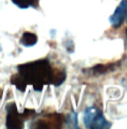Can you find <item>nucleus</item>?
<instances>
[{"instance_id": "39448f33", "label": "nucleus", "mask_w": 127, "mask_h": 129, "mask_svg": "<svg viewBox=\"0 0 127 129\" xmlns=\"http://www.w3.org/2000/svg\"><path fill=\"white\" fill-rule=\"evenodd\" d=\"M63 116L58 114L48 115L43 120L37 122V128H59L63 124Z\"/></svg>"}, {"instance_id": "f257e3e1", "label": "nucleus", "mask_w": 127, "mask_h": 129, "mask_svg": "<svg viewBox=\"0 0 127 129\" xmlns=\"http://www.w3.org/2000/svg\"><path fill=\"white\" fill-rule=\"evenodd\" d=\"M18 75L27 85H33L36 91H41L46 84H52L54 70L47 60H39L18 67Z\"/></svg>"}, {"instance_id": "7ed1b4c3", "label": "nucleus", "mask_w": 127, "mask_h": 129, "mask_svg": "<svg viewBox=\"0 0 127 129\" xmlns=\"http://www.w3.org/2000/svg\"><path fill=\"white\" fill-rule=\"evenodd\" d=\"M7 117H6V127L9 129H20L24 127V118L22 113L17 110L16 104L10 102L6 106Z\"/></svg>"}, {"instance_id": "0eeeda50", "label": "nucleus", "mask_w": 127, "mask_h": 129, "mask_svg": "<svg viewBox=\"0 0 127 129\" xmlns=\"http://www.w3.org/2000/svg\"><path fill=\"white\" fill-rule=\"evenodd\" d=\"M66 79V73L61 70H54V76H53V82L54 85H60L62 84Z\"/></svg>"}, {"instance_id": "20e7f679", "label": "nucleus", "mask_w": 127, "mask_h": 129, "mask_svg": "<svg viewBox=\"0 0 127 129\" xmlns=\"http://www.w3.org/2000/svg\"><path fill=\"white\" fill-rule=\"evenodd\" d=\"M127 17V0L121 1V3L119 4V6L116 8V10L114 11V13L112 14L109 18L110 24L112 27L114 28H119L124 19Z\"/></svg>"}, {"instance_id": "9d476101", "label": "nucleus", "mask_w": 127, "mask_h": 129, "mask_svg": "<svg viewBox=\"0 0 127 129\" xmlns=\"http://www.w3.org/2000/svg\"><path fill=\"white\" fill-rule=\"evenodd\" d=\"M112 68H113L112 64H98L92 68V72L95 75H101V74H105Z\"/></svg>"}, {"instance_id": "6e6552de", "label": "nucleus", "mask_w": 127, "mask_h": 129, "mask_svg": "<svg viewBox=\"0 0 127 129\" xmlns=\"http://www.w3.org/2000/svg\"><path fill=\"white\" fill-rule=\"evenodd\" d=\"M12 2L20 8L37 7L38 5V0H12Z\"/></svg>"}, {"instance_id": "423d86ee", "label": "nucleus", "mask_w": 127, "mask_h": 129, "mask_svg": "<svg viewBox=\"0 0 127 129\" xmlns=\"http://www.w3.org/2000/svg\"><path fill=\"white\" fill-rule=\"evenodd\" d=\"M37 41H38L37 35L31 32H26L23 34V36L20 40V43L25 47H31L37 43Z\"/></svg>"}, {"instance_id": "f03ea898", "label": "nucleus", "mask_w": 127, "mask_h": 129, "mask_svg": "<svg viewBox=\"0 0 127 129\" xmlns=\"http://www.w3.org/2000/svg\"><path fill=\"white\" fill-rule=\"evenodd\" d=\"M83 121L87 128L101 129L109 128L111 124L105 119L102 112L95 107H88L85 109L83 115Z\"/></svg>"}, {"instance_id": "1a4fd4ad", "label": "nucleus", "mask_w": 127, "mask_h": 129, "mask_svg": "<svg viewBox=\"0 0 127 129\" xmlns=\"http://www.w3.org/2000/svg\"><path fill=\"white\" fill-rule=\"evenodd\" d=\"M11 83L14 84L16 87L18 88V90L20 91H25L26 90V87H27V84L24 82V81L21 79V77L17 74L14 75L12 78H11Z\"/></svg>"}]
</instances>
